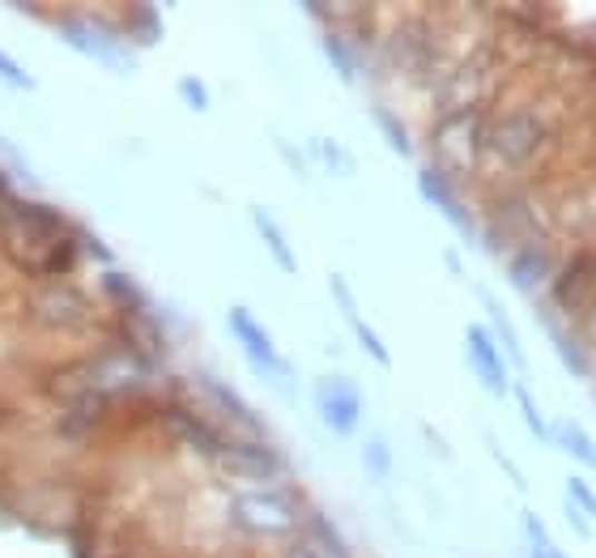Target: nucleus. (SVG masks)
Instances as JSON below:
<instances>
[{
  "label": "nucleus",
  "instance_id": "f257e3e1",
  "mask_svg": "<svg viewBox=\"0 0 596 558\" xmlns=\"http://www.w3.org/2000/svg\"><path fill=\"white\" fill-rule=\"evenodd\" d=\"M315 410H320L324 427L333 435H354L358 418H362V401H358V389L345 375H320L315 380Z\"/></svg>",
  "mask_w": 596,
  "mask_h": 558
},
{
  "label": "nucleus",
  "instance_id": "f03ea898",
  "mask_svg": "<svg viewBox=\"0 0 596 558\" xmlns=\"http://www.w3.org/2000/svg\"><path fill=\"white\" fill-rule=\"evenodd\" d=\"M231 329H235L238 345H243V354L252 359V366L256 371H264V375H277V380H290V363L277 354V345H273V337H268V329H264L261 320L252 316L247 307H231Z\"/></svg>",
  "mask_w": 596,
  "mask_h": 558
},
{
  "label": "nucleus",
  "instance_id": "7ed1b4c3",
  "mask_svg": "<svg viewBox=\"0 0 596 558\" xmlns=\"http://www.w3.org/2000/svg\"><path fill=\"white\" fill-rule=\"evenodd\" d=\"M541 141H546V133H541V124L533 120L528 111L499 120L495 128H490V137H486V146L495 149L507 167H520V163H528V158H533V149L541 146Z\"/></svg>",
  "mask_w": 596,
  "mask_h": 558
},
{
  "label": "nucleus",
  "instance_id": "20e7f679",
  "mask_svg": "<svg viewBox=\"0 0 596 558\" xmlns=\"http://www.w3.org/2000/svg\"><path fill=\"white\" fill-rule=\"evenodd\" d=\"M235 520L247 533H286L294 525V511L282 495H238L235 499Z\"/></svg>",
  "mask_w": 596,
  "mask_h": 558
},
{
  "label": "nucleus",
  "instance_id": "39448f33",
  "mask_svg": "<svg viewBox=\"0 0 596 558\" xmlns=\"http://www.w3.org/2000/svg\"><path fill=\"white\" fill-rule=\"evenodd\" d=\"M418 188L427 193V200L443 214V218L452 222L456 231L465 235V239H477V226H473V218H469V209L456 200V193L448 188V179H443V170L439 167H422L418 170Z\"/></svg>",
  "mask_w": 596,
  "mask_h": 558
},
{
  "label": "nucleus",
  "instance_id": "423d86ee",
  "mask_svg": "<svg viewBox=\"0 0 596 558\" xmlns=\"http://www.w3.org/2000/svg\"><path fill=\"white\" fill-rule=\"evenodd\" d=\"M465 345H469V363H473L477 380L495 392V397H502V392H507V371H502V359H499V350H495V341H490V333H486L481 324H469Z\"/></svg>",
  "mask_w": 596,
  "mask_h": 558
},
{
  "label": "nucleus",
  "instance_id": "0eeeda50",
  "mask_svg": "<svg viewBox=\"0 0 596 558\" xmlns=\"http://www.w3.org/2000/svg\"><path fill=\"white\" fill-rule=\"evenodd\" d=\"M329 286H333V294H336V303H341V312H345V320H350V329L358 333V345L375 359L380 366H392V354H388V345H383L380 337H375V329L367 324V320L358 316V307H354V294H350V286H345V277H329Z\"/></svg>",
  "mask_w": 596,
  "mask_h": 558
},
{
  "label": "nucleus",
  "instance_id": "6e6552de",
  "mask_svg": "<svg viewBox=\"0 0 596 558\" xmlns=\"http://www.w3.org/2000/svg\"><path fill=\"white\" fill-rule=\"evenodd\" d=\"M222 461L231 464L235 473H247V478H273L277 473V457L264 448L261 439H231Z\"/></svg>",
  "mask_w": 596,
  "mask_h": 558
},
{
  "label": "nucleus",
  "instance_id": "1a4fd4ad",
  "mask_svg": "<svg viewBox=\"0 0 596 558\" xmlns=\"http://www.w3.org/2000/svg\"><path fill=\"white\" fill-rule=\"evenodd\" d=\"M60 39H69L77 51H86L90 60H102V65H111V69H128V56L124 48H116L107 35H98L90 26H77V22H65L60 26Z\"/></svg>",
  "mask_w": 596,
  "mask_h": 558
},
{
  "label": "nucleus",
  "instance_id": "9d476101",
  "mask_svg": "<svg viewBox=\"0 0 596 558\" xmlns=\"http://www.w3.org/2000/svg\"><path fill=\"white\" fill-rule=\"evenodd\" d=\"M170 427H175L179 435L188 439L196 452H205V457H217V461L226 457V443H231V439H222L214 427L205 422V418H196V413L184 410V405H175V410H170Z\"/></svg>",
  "mask_w": 596,
  "mask_h": 558
},
{
  "label": "nucleus",
  "instance_id": "9b49d317",
  "mask_svg": "<svg viewBox=\"0 0 596 558\" xmlns=\"http://www.w3.org/2000/svg\"><path fill=\"white\" fill-rule=\"evenodd\" d=\"M196 384H201V389L209 392V397H214L217 405H222V410H226V413H231V418H235L238 427H247V431H256V435H264V418H261V413H256V410H252V405H247V401H243V397H238L235 389H226L222 380H209V375H201Z\"/></svg>",
  "mask_w": 596,
  "mask_h": 558
},
{
  "label": "nucleus",
  "instance_id": "f8f14e48",
  "mask_svg": "<svg viewBox=\"0 0 596 558\" xmlns=\"http://www.w3.org/2000/svg\"><path fill=\"white\" fill-rule=\"evenodd\" d=\"M35 316L48 320V324H81V320L90 316V307L77 298V294H43V298H35Z\"/></svg>",
  "mask_w": 596,
  "mask_h": 558
},
{
  "label": "nucleus",
  "instance_id": "ddd939ff",
  "mask_svg": "<svg viewBox=\"0 0 596 558\" xmlns=\"http://www.w3.org/2000/svg\"><path fill=\"white\" fill-rule=\"evenodd\" d=\"M252 222H256V231H261L264 247L273 252V261H277V265L286 268V273H294V268H299V261H294V247H290V243H286V235H282V226H277V222L268 218V214H264L261 205L252 209Z\"/></svg>",
  "mask_w": 596,
  "mask_h": 558
},
{
  "label": "nucleus",
  "instance_id": "4468645a",
  "mask_svg": "<svg viewBox=\"0 0 596 558\" xmlns=\"http://www.w3.org/2000/svg\"><path fill=\"white\" fill-rule=\"evenodd\" d=\"M546 273H549V256L541 252V247H525V252L511 261V268H507L511 286H520V291H533V286H537Z\"/></svg>",
  "mask_w": 596,
  "mask_h": 558
},
{
  "label": "nucleus",
  "instance_id": "2eb2a0df",
  "mask_svg": "<svg viewBox=\"0 0 596 558\" xmlns=\"http://www.w3.org/2000/svg\"><path fill=\"white\" fill-rule=\"evenodd\" d=\"M549 435H554V443H558L563 452H571L575 461H584V464H593L596 469V443L584 435L575 422H554V431H549Z\"/></svg>",
  "mask_w": 596,
  "mask_h": 558
},
{
  "label": "nucleus",
  "instance_id": "dca6fc26",
  "mask_svg": "<svg viewBox=\"0 0 596 558\" xmlns=\"http://www.w3.org/2000/svg\"><path fill=\"white\" fill-rule=\"evenodd\" d=\"M102 291L119 294V307H133V312H145V294L124 277V273H102Z\"/></svg>",
  "mask_w": 596,
  "mask_h": 558
},
{
  "label": "nucleus",
  "instance_id": "f3484780",
  "mask_svg": "<svg viewBox=\"0 0 596 558\" xmlns=\"http://www.w3.org/2000/svg\"><path fill=\"white\" fill-rule=\"evenodd\" d=\"M549 341H554V345H558V354L567 359L571 375H588V359H584V350L575 345L571 333H563V329H549Z\"/></svg>",
  "mask_w": 596,
  "mask_h": 558
},
{
  "label": "nucleus",
  "instance_id": "a211bd4d",
  "mask_svg": "<svg viewBox=\"0 0 596 558\" xmlns=\"http://www.w3.org/2000/svg\"><path fill=\"white\" fill-rule=\"evenodd\" d=\"M311 529H315V537H320V546H324V555H333V558H345L350 555V546L341 541V533H336L333 525H329V516H311Z\"/></svg>",
  "mask_w": 596,
  "mask_h": 558
},
{
  "label": "nucleus",
  "instance_id": "6ab92c4d",
  "mask_svg": "<svg viewBox=\"0 0 596 558\" xmlns=\"http://www.w3.org/2000/svg\"><path fill=\"white\" fill-rule=\"evenodd\" d=\"M525 529H528V537H533V555L537 558H567L554 541H549V533H546V525L533 516V511H525Z\"/></svg>",
  "mask_w": 596,
  "mask_h": 558
},
{
  "label": "nucleus",
  "instance_id": "aec40b11",
  "mask_svg": "<svg viewBox=\"0 0 596 558\" xmlns=\"http://www.w3.org/2000/svg\"><path fill=\"white\" fill-rule=\"evenodd\" d=\"M481 303H486V312H490V320L499 324V333H502V341H507V350L525 363V354H520V337H516V329H511V320H507V312L499 307V298H490V294H481Z\"/></svg>",
  "mask_w": 596,
  "mask_h": 558
},
{
  "label": "nucleus",
  "instance_id": "412c9836",
  "mask_svg": "<svg viewBox=\"0 0 596 558\" xmlns=\"http://www.w3.org/2000/svg\"><path fill=\"white\" fill-rule=\"evenodd\" d=\"M0 77H4L9 86H18V90H35V77L26 74L22 65H13V60H9L4 51H0Z\"/></svg>",
  "mask_w": 596,
  "mask_h": 558
},
{
  "label": "nucleus",
  "instance_id": "4be33fe9",
  "mask_svg": "<svg viewBox=\"0 0 596 558\" xmlns=\"http://www.w3.org/2000/svg\"><path fill=\"white\" fill-rule=\"evenodd\" d=\"M367 469H371L375 478H388L392 461H388V448H383V439H371V443H367Z\"/></svg>",
  "mask_w": 596,
  "mask_h": 558
},
{
  "label": "nucleus",
  "instance_id": "5701e85b",
  "mask_svg": "<svg viewBox=\"0 0 596 558\" xmlns=\"http://www.w3.org/2000/svg\"><path fill=\"white\" fill-rule=\"evenodd\" d=\"M179 95L188 98V107H196V111L209 107V95H205V86H201L196 77H184V81H179Z\"/></svg>",
  "mask_w": 596,
  "mask_h": 558
},
{
  "label": "nucleus",
  "instance_id": "b1692460",
  "mask_svg": "<svg viewBox=\"0 0 596 558\" xmlns=\"http://www.w3.org/2000/svg\"><path fill=\"white\" fill-rule=\"evenodd\" d=\"M516 401H520V410H525L528 427H533V431H537V435L546 439V435H549V427H546V422H541V413H537V405H533V397H528L525 389H516Z\"/></svg>",
  "mask_w": 596,
  "mask_h": 558
},
{
  "label": "nucleus",
  "instance_id": "393cba45",
  "mask_svg": "<svg viewBox=\"0 0 596 558\" xmlns=\"http://www.w3.org/2000/svg\"><path fill=\"white\" fill-rule=\"evenodd\" d=\"M567 490H571V508L596 511V495L588 490V482H584V478H571V482H567Z\"/></svg>",
  "mask_w": 596,
  "mask_h": 558
},
{
  "label": "nucleus",
  "instance_id": "a878e982",
  "mask_svg": "<svg viewBox=\"0 0 596 558\" xmlns=\"http://www.w3.org/2000/svg\"><path fill=\"white\" fill-rule=\"evenodd\" d=\"M375 120H380L383 128H388V141H392V146L401 149V154H409V137H406V133H401V124L392 120L388 111H375Z\"/></svg>",
  "mask_w": 596,
  "mask_h": 558
},
{
  "label": "nucleus",
  "instance_id": "bb28decb",
  "mask_svg": "<svg viewBox=\"0 0 596 558\" xmlns=\"http://www.w3.org/2000/svg\"><path fill=\"white\" fill-rule=\"evenodd\" d=\"M0 158H9L13 167H26V163H22V154H18V149H13V146H4V141H0Z\"/></svg>",
  "mask_w": 596,
  "mask_h": 558
},
{
  "label": "nucleus",
  "instance_id": "cd10ccee",
  "mask_svg": "<svg viewBox=\"0 0 596 558\" xmlns=\"http://www.w3.org/2000/svg\"><path fill=\"white\" fill-rule=\"evenodd\" d=\"M290 558H315V555H307V550H294Z\"/></svg>",
  "mask_w": 596,
  "mask_h": 558
},
{
  "label": "nucleus",
  "instance_id": "c85d7f7f",
  "mask_svg": "<svg viewBox=\"0 0 596 558\" xmlns=\"http://www.w3.org/2000/svg\"><path fill=\"white\" fill-rule=\"evenodd\" d=\"M533 558H537V555H533Z\"/></svg>",
  "mask_w": 596,
  "mask_h": 558
}]
</instances>
